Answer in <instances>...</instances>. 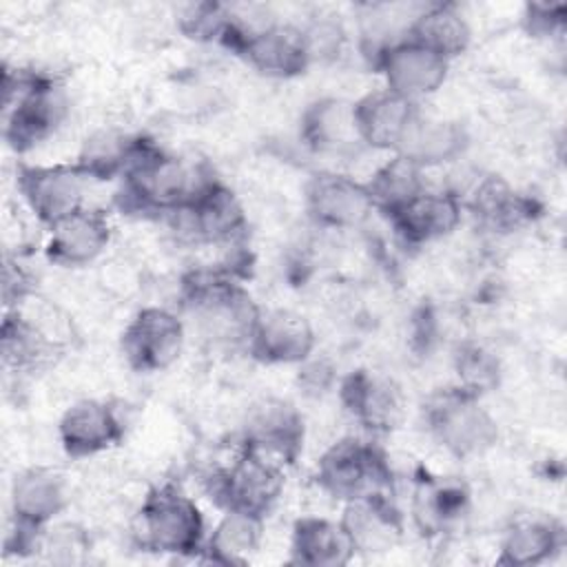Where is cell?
<instances>
[{
    "instance_id": "obj_14",
    "label": "cell",
    "mask_w": 567,
    "mask_h": 567,
    "mask_svg": "<svg viewBox=\"0 0 567 567\" xmlns=\"http://www.w3.org/2000/svg\"><path fill=\"white\" fill-rule=\"evenodd\" d=\"M374 66L383 78V89L419 104L436 93L447 80L450 62L403 35L374 55Z\"/></svg>"
},
{
    "instance_id": "obj_15",
    "label": "cell",
    "mask_w": 567,
    "mask_h": 567,
    "mask_svg": "<svg viewBox=\"0 0 567 567\" xmlns=\"http://www.w3.org/2000/svg\"><path fill=\"white\" fill-rule=\"evenodd\" d=\"M246 350L268 365H299L315 354L317 332L310 319L292 308H261Z\"/></svg>"
},
{
    "instance_id": "obj_34",
    "label": "cell",
    "mask_w": 567,
    "mask_h": 567,
    "mask_svg": "<svg viewBox=\"0 0 567 567\" xmlns=\"http://www.w3.org/2000/svg\"><path fill=\"white\" fill-rule=\"evenodd\" d=\"M454 370L458 377V388L483 396L496 390L501 381L498 357L481 343L465 341L454 354Z\"/></svg>"
},
{
    "instance_id": "obj_7",
    "label": "cell",
    "mask_w": 567,
    "mask_h": 567,
    "mask_svg": "<svg viewBox=\"0 0 567 567\" xmlns=\"http://www.w3.org/2000/svg\"><path fill=\"white\" fill-rule=\"evenodd\" d=\"M286 470L239 447L237 456L208 476V489L221 509L266 518L284 492Z\"/></svg>"
},
{
    "instance_id": "obj_26",
    "label": "cell",
    "mask_w": 567,
    "mask_h": 567,
    "mask_svg": "<svg viewBox=\"0 0 567 567\" xmlns=\"http://www.w3.org/2000/svg\"><path fill=\"white\" fill-rule=\"evenodd\" d=\"M470 494L463 483L452 478H421L414 485L410 514L423 536H443L467 512Z\"/></svg>"
},
{
    "instance_id": "obj_24",
    "label": "cell",
    "mask_w": 567,
    "mask_h": 567,
    "mask_svg": "<svg viewBox=\"0 0 567 567\" xmlns=\"http://www.w3.org/2000/svg\"><path fill=\"white\" fill-rule=\"evenodd\" d=\"M470 210L485 230L514 233L538 215V204L503 177L489 175L476 182Z\"/></svg>"
},
{
    "instance_id": "obj_30",
    "label": "cell",
    "mask_w": 567,
    "mask_h": 567,
    "mask_svg": "<svg viewBox=\"0 0 567 567\" xmlns=\"http://www.w3.org/2000/svg\"><path fill=\"white\" fill-rule=\"evenodd\" d=\"M264 520L252 514L224 509V516L206 536L202 556L219 565H246L261 547Z\"/></svg>"
},
{
    "instance_id": "obj_18",
    "label": "cell",
    "mask_w": 567,
    "mask_h": 567,
    "mask_svg": "<svg viewBox=\"0 0 567 567\" xmlns=\"http://www.w3.org/2000/svg\"><path fill=\"white\" fill-rule=\"evenodd\" d=\"M124 436V421L109 401L80 399L58 421V439L71 458H89L117 445Z\"/></svg>"
},
{
    "instance_id": "obj_11",
    "label": "cell",
    "mask_w": 567,
    "mask_h": 567,
    "mask_svg": "<svg viewBox=\"0 0 567 567\" xmlns=\"http://www.w3.org/2000/svg\"><path fill=\"white\" fill-rule=\"evenodd\" d=\"M188 239L204 246H233L248 226L246 208L230 186L219 179H210L199 195L182 210L171 215Z\"/></svg>"
},
{
    "instance_id": "obj_32",
    "label": "cell",
    "mask_w": 567,
    "mask_h": 567,
    "mask_svg": "<svg viewBox=\"0 0 567 567\" xmlns=\"http://www.w3.org/2000/svg\"><path fill=\"white\" fill-rule=\"evenodd\" d=\"M135 137L137 135H128L117 128H100L86 137L75 164L91 179L122 177Z\"/></svg>"
},
{
    "instance_id": "obj_13",
    "label": "cell",
    "mask_w": 567,
    "mask_h": 567,
    "mask_svg": "<svg viewBox=\"0 0 567 567\" xmlns=\"http://www.w3.org/2000/svg\"><path fill=\"white\" fill-rule=\"evenodd\" d=\"M306 425L301 412L284 399H261L246 416L241 445L261 458L290 467L303 447Z\"/></svg>"
},
{
    "instance_id": "obj_19",
    "label": "cell",
    "mask_w": 567,
    "mask_h": 567,
    "mask_svg": "<svg viewBox=\"0 0 567 567\" xmlns=\"http://www.w3.org/2000/svg\"><path fill=\"white\" fill-rule=\"evenodd\" d=\"M111 221L100 208H82L49 228L44 246L47 259L64 268H82L95 264L111 244Z\"/></svg>"
},
{
    "instance_id": "obj_36",
    "label": "cell",
    "mask_w": 567,
    "mask_h": 567,
    "mask_svg": "<svg viewBox=\"0 0 567 567\" xmlns=\"http://www.w3.org/2000/svg\"><path fill=\"white\" fill-rule=\"evenodd\" d=\"M38 549L55 563H75L89 549V534L73 523H51L42 529Z\"/></svg>"
},
{
    "instance_id": "obj_35",
    "label": "cell",
    "mask_w": 567,
    "mask_h": 567,
    "mask_svg": "<svg viewBox=\"0 0 567 567\" xmlns=\"http://www.w3.org/2000/svg\"><path fill=\"white\" fill-rule=\"evenodd\" d=\"M303 44L310 64L312 62H330L339 58L346 44V29L343 24L332 16H319L310 20L306 27H301Z\"/></svg>"
},
{
    "instance_id": "obj_25",
    "label": "cell",
    "mask_w": 567,
    "mask_h": 567,
    "mask_svg": "<svg viewBox=\"0 0 567 567\" xmlns=\"http://www.w3.org/2000/svg\"><path fill=\"white\" fill-rule=\"evenodd\" d=\"M301 140L317 153H346L361 148L354 102L319 97L301 115Z\"/></svg>"
},
{
    "instance_id": "obj_12",
    "label": "cell",
    "mask_w": 567,
    "mask_h": 567,
    "mask_svg": "<svg viewBox=\"0 0 567 567\" xmlns=\"http://www.w3.org/2000/svg\"><path fill=\"white\" fill-rule=\"evenodd\" d=\"M306 210L328 230H357L377 213L365 182L337 171H319L306 184Z\"/></svg>"
},
{
    "instance_id": "obj_20",
    "label": "cell",
    "mask_w": 567,
    "mask_h": 567,
    "mask_svg": "<svg viewBox=\"0 0 567 567\" xmlns=\"http://www.w3.org/2000/svg\"><path fill=\"white\" fill-rule=\"evenodd\" d=\"M419 113V104L388 89L365 93L354 102V122L361 146L396 153Z\"/></svg>"
},
{
    "instance_id": "obj_17",
    "label": "cell",
    "mask_w": 567,
    "mask_h": 567,
    "mask_svg": "<svg viewBox=\"0 0 567 567\" xmlns=\"http://www.w3.org/2000/svg\"><path fill=\"white\" fill-rule=\"evenodd\" d=\"M390 226L405 246H425L452 235L463 219V199L447 188H425L388 213Z\"/></svg>"
},
{
    "instance_id": "obj_10",
    "label": "cell",
    "mask_w": 567,
    "mask_h": 567,
    "mask_svg": "<svg viewBox=\"0 0 567 567\" xmlns=\"http://www.w3.org/2000/svg\"><path fill=\"white\" fill-rule=\"evenodd\" d=\"M186 343L184 319L166 306L140 308L120 337L126 363L137 372L168 370Z\"/></svg>"
},
{
    "instance_id": "obj_8",
    "label": "cell",
    "mask_w": 567,
    "mask_h": 567,
    "mask_svg": "<svg viewBox=\"0 0 567 567\" xmlns=\"http://www.w3.org/2000/svg\"><path fill=\"white\" fill-rule=\"evenodd\" d=\"M89 182L93 179L75 162L22 164L18 171L20 197L47 228L89 206Z\"/></svg>"
},
{
    "instance_id": "obj_9",
    "label": "cell",
    "mask_w": 567,
    "mask_h": 567,
    "mask_svg": "<svg viewBox=\"0 0 567 567\" xmlns=\"http://www.w3.org/2000/svg\"><path fill=\"white\" fill-rule=\"evenodd\" d=\"M224 44L237 51L246 64L266 78H295L310 66L301 27L286 22H266L255 29H244L233 16V24Z\"/></svg>"
},
{
    "instance_id": "obj_5",
    "label": "cell",
    "mask_w": 567,
    "mask_h": 567,
    "mask_svg": "<svg viewBox=\"0 0 567 567\" xmlns=\"http://www.w3.org/2000/svg\"><path fill=\"white\" fill-rule=\"evenodd\" d=\"M423 419L432 439L456 458L481 456L498 439L496 419L481 403V396L458 385L430 394Z\"/></svg>"
},
{
    "instance_id": "obj_31",
    "label": "cell",
    "mask_w": 567,
    "mask_h": 567,
    "mask_svg": "<svg viewBox=\"0 0 567 567\" xmlns=\"http://www.w3.org/2000/svg\"><path fill=\"white\" fill-rule=\"evenodd\" d=\"M377 213H392L427 188L425 168L401 153H392L365 182Z\"/></svg>"
},
{
    "instance_id": "obj_23",
    "label": "cell",
    "mask_w": 567,
    "mask_h": 567,
    "mask_svg": "<svg viewBox=\"0 0 567 567\" xmlns=\"http://www.w3.org/2000/svg\"><path fill=\"white\" fill-rule=\"evenodd\" d=\"M357 549L341 520L328 516H301L290 532V563L306 567H343Z\"/></svg>"
},
{
    "instance_id": "obj_6",
    "label": "cell",
    "mask_w": 567,
    "mask_h": 567,
    "mask_svg": "<svg viewBox=\"0 0 567 567\" xmlns=\"http://www.w3.org/2000/svg\"><path fill=\"white\" fill-rule=\"evenodd\" d=\"M317 487L334 501H352L365 494H390L392 472L385 454L365 439L343 436L317 461Z\"/></svg>"
},
{
    "instance_id": "obj_29",
    "label": "cell",
    "mask_w": 567,
    "mask_h": 567,
    "mask_svg": "<svg viewBox=\"0 0 567 567\" xmlns=\"http://www.w3.org/2000/svg\"><path fill=\"white\" fill-rule=\"evenodd\" d=\"M563 547V527L551 516L527 514L516 518L503 534L496 563L534 567L549 560Z\"/></svg>"
},
{
    "instance_id": "obj_22",
    "label": "cell",
    "mask_w": 567,
    "mask_h": 567,
    "mask_svg": "<svg viewBox=\"0 0 567 567\" xmlns=\"http://www.w3.org/2000/svg\"><path fill=\"white\" fill-rule=\"evenodd\" d=\"M339 520L343 523L357 554L388 551L403 534V518L390 494H365L346 501Z\"/></svg>"
},
{
    "instance_id": "obj_21",
    "label": "cell",
    "mask_w": 567,
    "mask_h": 567,
    "mask_svg": "<svg viewBox=\"0 0 567 567\" xmlns=\"http://www.w3.org/2000/svg\"><path fill=\"white\" fill-rule=\"evenodd\" d=\"M69 483L51 467H29L13 478L11 485V516L31 529H44L69 505Z\"/></svg>"
},
{
    "instance_id": "obj_33",
    "label": "cell",
    "mask_w": 567,
    "mask_h": 567,
    "mask_svg": "<svg viewBox=\"0 0 567 567\" xmlns=\"http://www.w3.org/2000/svg\"><path fill=\"white\" fill-rule=\"evenodd\" d=\"M2 361L7 368L24 372L40 365L55 350L35 332L16 310L4 312L2 321Z\"/></svg>"
},
{
    "instance_id": "obj_28",
    "label": "cell",
    "mask_w": 567,
    "mask_h": 567,
    "mask_svg": "<svg viewBox=\"0 0 567 567\" xmlns=\"http://www.w3.org/2000/svg\"><path fill=\"white\" fill-rule=\"evenodd\" d=\"M408 38L439 53L447 62L458 58L472 44L470 20L456 4L436 2L419 9L405 31Z\"/></svg>"
},
{
    "instance_id": "obj_4",
    "label": "cell",
    "mask_w": 567,
    "mask_h": 567,
    "mask_svg": "<svg viewBox=\"0 0 567 567\" xmlns=\"http://www.w3.org/2000/svg\"><path fill=\"white\" fill-rule=\"evenodd\" d=\"M133 536L146 551L197 556L206 543V523L193 496L175 483H162L151 487L142 498Z\"/></svg>"
},
{
    "instance_id": "obj_27",
    "label": "cell",
    "mask_w": 567,
    "mask_h": 567,
    "mask_svg": "<svg viewBox=\"0 0 567 567\" xmlns=\"http://www.w3.org/2000/svg\"><path fill=\"white\" fill-rule=\"evenodd\" d=\"M467 144L470 135L461 122L443 117H423L419 113L396 153L410 157L427 171L461 159Z\"/></svg>"
},
{
    "instance_id": "obj_37",
    "label": "cell",
    "mask_w": 567,
    "mask_h": 567,
    "mask_svg": "<svg viewBox=\"0 0 567 567\" xmlns=\"http://www.w3.org/2000/svg\"><path fill=\"white\" fill-rule=\"evenodd\" d=\"M523 22L534 35H551L565 24V4H543L532 2L525 4Z\"/></svg>"
},
{
    "instance_id": "obj_2",
    "label": "cell",
    "mask_w": 567,
    "mask_h": 567,
    "mask_svg": "<svg viewBox=\"0 0 567 567\" xmlns=\"http://www.w3.org/2000/svg\"><path fill=\"white\" fill-rule=\"evenodd\" d=\"M184 308L197 321L199 332L224 346H244L261 308L226 268H195L182 281Z\"/></svg>"
},
{
    "instance_id": "obj_16",
    "label": "cell",
    "mask_w": 567,
    "mask_h": 567,
    "mask_svg": "<svg viewBox=\"0 0 567 567\" xmlns=\"http://www.w3.org/2000/svg\"><path fill=\"white\" fill-rule=\"evenodd\" d=\"M341 401L370 434H390L405 421L408 401L401 385L374 370H354L341 383Z\"/></svg>"
},
{
    "instance_id": "obj_1",
    "label": "cell",
    "mask_w": 567,
    "mask_h": 567,
    "mask_svg": "<svg viewBox=\"0 0 567 567\" xmlns=\"http://www.w3.org/2000/svg\"><path fill=\"white\" fill-rule=\"evenodd\" d=\"M210 179L195 162L137 135L122 173V195L131 208L173 215L186 208Z\"/></svg>"
},
{
    "instance_id": "obj_3",
    "label": "cell",
    "mask_w": 567,
    "mask_h": 567,
    "mask_svg": "<svg viewBox=\"0 0 567 567\" xmlns=\"http://www.w3.org/2000/svg\"><path fill=\"white\" fill-rule=\"evenodd\" d=\"M2 93L4 140L18 153L49 140L69 115L64 86L44 73L4 69Z\"/></svg>"
}]
</instances>
